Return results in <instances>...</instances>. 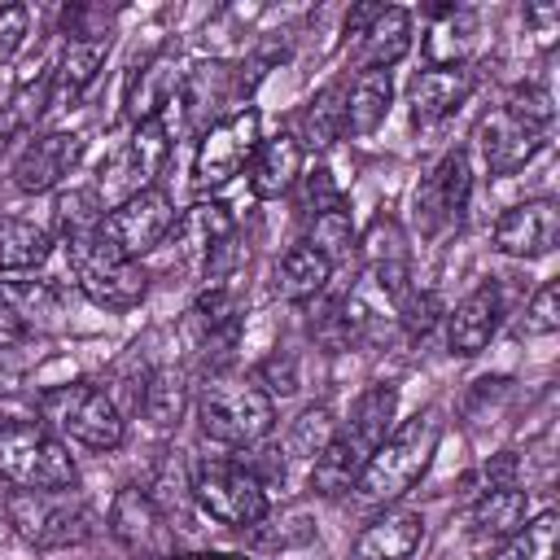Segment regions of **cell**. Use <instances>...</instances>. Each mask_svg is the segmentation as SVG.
<instances>
[{
    "instance_id": "cell-1",
    "label": "cell",
    "mask_w": 560,
    "mask_h": 560,
    "mask_svg": "<svg viewBox=\"0 0 560 560\" xmlns=\"http://www.w3.org/2000/svg\"><path fill=\"white\" fill-rule=\"evenodd\" d=\"M394 411H398V385L372 381V385L350 402V416L332 429V442L324 446V455H319L315 468H311V486H315L319 494H328V499L354 490L363 464H368L372 451L389 438Z\"/></svg>"
},
{
    "instance_id": "cell-2",
    "label": "cell",
    "mask_w": 560,
    "mask_h": 560,
    "mask_svg": "<svg viewBox=\"0 0 560 560\" xmlns=\"http://www.w3.org/2000/svg\"><path fill=\"white\" fill-rule=\"evenodd\" d=\"M438 442H442V420H438L433 407H424V411H416L411 420H402V424L372 451V459L363 464V472H359V481H354L359 499H363V503H381V508L398 503V499L424 477V468L433 464Z\"/></svg>"
},
{
    "instance_id": "cell-3",
    "label": "cell",
    "mask_w": 560,
    "mask_h": 560,
    "mask_svg": "<svg viewBox=\"0 0 560 560\" xmlns=\"http://www.w3.org/2000/svg\"><path fill=\"white\" fill-rule=\"evenodd\" d=\"M197 424L210 442L249 451L276 429V398L254 376L214 372L197 394Z\"/></svg>"
},
{
    "instance_id": "cell-4",
    "label": "cell",
    "mask_w": 560,
    "mask_h": 560,
    "mask_svg": "<svg viewBox=\"0 0 560 560\" xmlns=\"http://www.w3.org/2000/svg\"><path fill=\"white\" fill-rule=\"evenodd\" d=\"M39 424H48L61 442H79L96 455L122 446V411L114 394L92 381H66L39 394Z\"/></svg>"
},
{
    "instance_id": "cell-5",
    "label": "cell",
    "mask_w": 560,
    "mask_h": 560,
    "mask_svg": "<svg viewBox=\"0 0 560 560\" xmlns=\"http://www.w3.org/2000/svg\"><path fill=\"white\" fill-rule=\"evenodd\" d=\"M0 477L13 490H74L79 464L48 424L4 420L0 424Z\"/></svg>"
},
{
    "instance_id": "cell-6",
    "label": "cell",
    "mask_w": 560,
    "mask_h": 560,
    "mask_svg": "<svg viewBox=\"0 0 560 560\" xmlns=\"http://www.w3.org/2000/svg\"><path fill=\"white\" fill-rule=\"evenodd\" d=\"M188 494L192 503L232 529H249L267 516L271 499L262 490V481L245 468V459H228V455H201L188 468Z\"/></svg>"
},
{
    "instance_id": "cell-7",
    "label": "cell",
    "mask_w": 560,
    "mask_h": 560,
    "mask_svg": "<svg viewBox=\"0 0 560 560\" xmlns=\"http://www.w3.org/2000/svg\"><path fill=\"white\" fill-rule=\"evenodd\" d=\"M4 516H9L13 534L22 542H31L35 551L79 547L96 529L92 508L70 490H9L4 494Z\"/></svg>"
},
{
    "instance_id": "cell-8",
    "label": "cell",
    "mask_w": 560,
    "mask_h": 560,
    "mask_svg": "<svg viewBox=\"0 0 560 560\" xmlns=\"http://www.w3.org/2000/svg\"><path fill=\"white\" fill-rule=\"evenodd\" d=\"M66 254H70V276H74L79 293L92 306H101V311H131V306L144 302L149 271L136 258L114 254L96 232L66 241Z\"/></svg>"
},
{
    "instance_id": "cell-9",
    "label": "cell",
    "mask_w": 560,
    "mask_h": 560,
    "mask_svg": "<svg viewBox=\"0 0 560 560\" xmlns=\"http://www.w3.org/2000/svg\"><path fill=\"white\" fill-rule=\"evenodd\" d=\"M258 144H262V118H258L254 105L214 118V122L201 131V140H197V158H192V179H197V188L214 192V188H223L228 179H236V175L249 166V158H254Z\"/></svg>"
},
{
    "instance_id": "cell-10",
    "label": "cell",
    "mask_w": 560,
    "mask_h": 560,
    "mask_svg": "<svg viewBox=\"0 0 560 560\" xmlns=\"http://www.w3.org/2000/svg\"><path fill=\"white\" fill-rule=\"evenodd\" d=\"M175 228V206L162 188H140L131 197H122L118 206H109L96 223V236L122 254V258H144L149 249H158Z\"/></svg>"
},
{
    "instance_id": "cell-11",
    "label": "cell",
    "mask_w": 560,
    "mask_h": 560,
    "mask_svg": "<svg viewBox=\"0 0 560 560\" xmlns=\"http://www.w3.org/2000/svg\"><path fill=\"white\" fill-rule=\"evenodd\" d=\"M468 192H472V171H468V149H446L438 158V166L420 179L416 188V219L420 228L433 236V232H446V228H459L464 223V210H468Z\"/></svg>"
},
{
    "instance_id": "cell-12",
    "label": "cell",
    "mask_w": 560,
    "mask_h": 560,
    "mask_svg": "<svg viewBox=\"0 0 560 560\" xmlns=\"http://www.w3.org/2000/svg\"><path fill=\"white\" fill-rule=\"evenodd\" d=\"M109 534L136 560H166L171 556V525L158 499L140 486H122L109 503Z\"/></svg>"
},
{
    "instance_id": "cell-13",
    "label": "cell",
    "mask_w": 560,
    "mask_h": 560,
    "mask_svg": "<svg viewBox=\"0 0 560 560\" xmlns=\"http://www.w3.org/2000/svg\"><path fill=\"white\" fill-rule=\"evenodd\" d=\"M551 131L534 127L529 118H521L516 109L499 105L490 109L481 122H477V149H481V162L490 166V175H516L521 166H529L542 144H547Z\"/></svg>"
},
{
    "instance_id": "cell-14",
    "label": "cell",
    "mask_w": 560,
    "mask_h": 560,
    "mask_svg": "<svg viewBox=\"0 0 560 560\" xmlns=\"http://www.w3.org/2000/svg\"><path fill=\"white\" fill-rule=\"evenodd\" d=\"M490 241L499 254H512V258H547L560 241V206L551 197L516 201L494 219Z\"/></svg>"
},
{
    "instance_id": "cell-15",
    "label": "cell",
    "mask_w": 560,
    "mask_h": 560,
    "mask_svg": "<svg viewBox=\"0 0 560 560\" xmlns=\"http://www.w3.org/2000/svg\"><path fill=\"white\" fill-rule=\"evenodd\" d=\"M499 319H503V293L494 280H481L472 284L455 311H446V350L459 354V359H472L490 346V337L499 332Z\"/></svg>"
},
{
    "instance_id": "cell-16",
    "label": "cell",
    "mask_w": 560,
    "mask_h": 560,
    "mask_svg": "<svg viewBox=\"0 0 560 560\" xmlns=\"http://www.w3.org/2000/svg\"><path fill=\"white\" fill-rule=\"evenodd\" d=\"M83 158V136L74 131H44L26 140V149L13 162V184L22 192H52Z\"/></svg>"
},
{
    "instance_id": "cell-17",
    "label": "cell",
    "mask_w": 560,
    "mask_h": 560,
    "mask_svg": "<svg viewBox=\"0 0 560 560\" xmlns=\"http://www.w3.org/2000/svg\"><path fill=\"white\" fill-rule=\"evenodd\" d=\"M354 249L363 254L368 276L376 280V289H381L394 306L416 289V284H411V254H407L402 228H398L394 219L376 214V219H372V228H368V236H363V245H354Z\"/></svg>"
},
{
    "instance_id": "cell-18",
    "label": "cell",
    "mask_w": 560,
    "mask_h": 560,
    "mask_svg": "<svg viewBox=\"0 0 560 560\" xmlns=\"http://www.w3.org/2000/svg\"><path fill=\"white\" fill-rule=\"evenodd\" d=\"M420 542H424V516L416 508L389 503L381 516H372L359 529L350 560H411Z\"/></svg>"
},
{
    "instance_id": "cell-19",
    "label": "cell",
    "mask_w": 560,
    "mask_h": 560,
    "mask_svg": "<svg viewBox=\"0 0 560 560\" xmlns=\"http://www.w3.org/2000/svg\"><path fill=\"white\" fill-rule=\"evenodd\" d=\"M472 92V70L468 66H429L411 79V122L416 127H433L446 114H455Z\"/></svg>"
},
{
    "instance_id": "cell-20",
    "label": "cell",
    "mask_w": 560,
    "mask_h": 560,
    "mask_svg": "<svg viewBox=\"0 0 560 560\" xmlns=\"http://www.w3.org/2000/svg\"><path fill=\"white\" fill-rule=\"evenodd\" d=\"M529 521V494L521 486H490L468 512L472 547H503Z\"/></svg>"
},
{
    "instance_id": "cell-21",
    "label": "cell",
    "mask_w": 560,
    "mask_h": 560,
    "mask_svg": "<svg viewBox=\"0 0 560 560\" xmlns=\"http://www.w3.org/2000/svg\"><path fill=\"white\" fill-rule=\"evenodd\" d=\"M302 144L293 140V131H280L271 140H262L249 158V192L258 201H276L284 192H293V184L302 179Z\"/></svg>"
},
{
    "instance_id": "cell-22",
    "label": "cell",
    "mask_w": 560,
    "mask_h": 560,
    "mask_svg": "<svg viewBox=\"0 0 560 560\" xmlns=\"http://www.w3.org/2000/svg\"><path fill=\"white\" fill-rule=\"evenodd\" d=\"M341 136H346V79H332V83H324V88L302 105L293 140L302 144V153H306V149L324 153V149H332Z\"/></svg>"
},
{
    "instance_id": "cell-23",
    "label": "cell",
    "mask_w": 560,
    "mask_h": 560,
    "mask_svg": "<svg viewBox=\"0 0 560 560\" xmlns=\"http://www.w3.org/2000/svg\"><path fill=\"white\" fill-rule=\"evenodd\" d=\"M232 232H236V223H232V210H228L223 201H192V206L175 219L171 241H175V254H179V258H201V262H206V254H210L214 245H223Z\"/></svg>"
},
{
    "instance_id": "cell-24",
    "label": "cell",
    "mask_w": 560,
    "mask_h": 560,
    "mask_svg": "<svg viewBox=\"0 0 560 560\" xmlns=\"http://www.w3.org/2000/svg\"><path fill=\"white\" fill-rule=\"evenodd\" d=\"M411 52V13L402 4H381L372 26L359 35V70H389Z\"/></svg>"
},
{
    "instance_id": "cell-25",
    "label": "cell",
    "mask_w": 560,
    "mask_h": 560,
    "mask_svg": "<svg viewBox=\"0 0 560 560\" xmlns=\"http://www.w3.org/2000/svg\"><path fill=\"white\" fill-rule=\"evenodd\" d=\"M105 48H109V39H70L66 44V52H61V61L52 70L48 109H66L88 92V83L96 79L101 61H105Z\"/></svg>"
},
{
    "instance_id": "cell-26",
    "label": "cell",
    "mask_w": 560,
    "mask_h": 560,
    "mask_svg": "<svg viewBox=\"0 0 560 560\" xmlns=\"http://www.w3.org/2000/svg\"><path fill=\"white\" fill-rule=\"evenodd\" d=\"M394 105V79L389 70H359L346 83V131L350 136H372Z\"/></svg>"
},
{
    "instance_id": "cell-27",
    "label": "cell",
    "mask_w": 560,
    "mask_h": 560,
    "mask_svg": "<svg viewBox=\"0 0 560 560\" xmlns=\"http://www.w3.org/2000/svg\"><path fill=\"white\" fill-rule=\"evenodd\" d=\"M328 280H332V262L306 241L284 249V258L276 262V293L284 302H315L328 289Z\"/></svg>"
},
{
    "instance_id": "cell-28",
    "label": "cell",
    "mask_w": 560,
    "mask_h": 560,
    "mask_svg": "<svg viewBox=\"0 0 560 560\" xmlns=\"http://www.w3.org/2000/svg\"><path fill=\"white\" fill-rule=\"evenodd\" d=\"M179 96V70L171 66V57H153L140 66V74L127 88V118L131 122H149L162 118Z\"/></svg>"
},
{
    "instance_id": "cell-29",
    "label": "cell",
    "mask_w": 560,
    "mask_h": 560,
    "mask_svg": "<svg viewBox=\"0 0 560 560\" xmlns=\"http://www.w3.org/2000/svg\"><path fill=\"white\" fill-rule=\"evenodd\" d=\"M477 44V13L464 4H446L438 9L429 35H424V57L429 66H464V57Z\"/></svg>"
},
{
    "instance_id": "cell-30",
    "label": "cell",
    "mask_w": 560,
    "mask_h": 560,
    "mask_svg": "<svg viewBox=\"0 0 560 560\" xmlns=\"http://www.w3.org/2000/svg\"><path fill=\"white\" fill-rule=\"evenodd\" d=\"M52 254V232L18 219V214H0V271H35L44 267Z\"/></svg>"
},
{
    "instance_id": "cell-31",
    "label": "cell",
    "mask_w": 560,
    "mask_h": 560,
    "mask_svg": "<svg viewBox=\"0 0 560 560\" xmlns=\"http://www.w3.org/2000/svg\"><path fill=\"white\" fill-rule=\"evenodd\" d=\"M166 153H171V127H166V118L136 122V136L127 140V153L118 158V166L131 171V192L153 188V175L166 166Z\"/></svg>"
},
{
    "instance_id": "cell-32",
    "label": "cell",
    "mask_w": 560,
    "mask_h": 560,
    "mask_svg": "<svg viewBox=\"0 0 560 560\" xmlns=\"http://www.w3.org/2000/svg\"><path fill=\"white\" fill-rule=\"evenodd\" d=\"M140 411L153 429H175L179 416L188 411V376L179 368H153L144 376V394H140Z\"/></svg>"
},
{
    "instance_id": "cell-33",
    "label": "cell",
    "mask_w": 560,
    "mask_h": 560,
    "mask_svg": "<svg viewBox=\"0 0 560 560\" xmlns=\"http://www.w3.org/2000/svg\"><path fill=\"white\" fill-rule=\"evenodd\" d=\"M332 429H337V416L319 402V407H306L293 424H289V433H284V446H280V455H284V468H306V477H311V468H315V459L324 455V446L332 442Z\"/></svg>"
},
{
    "instance_id": "cell-34",
    "label": "cell",
    "mask_w": 560,
    "mask_h": 560,
    "mask_svg": "<svg viewBox=\"0 0 560 560\" xmlns=\"http://www.w3.org/2000/svg\"><path fill=\"white\" fill-rule=\"evenodd\" d=\"M223 96H228V66L210 61V66H197L192 74L179 79V96H175V105H184L188 122L206 131V118L214 114V105H223Z\"/></svg>"
},
{
    "instance_id": "cell-35",
    "label": "cell",
    "mask_w": 560,
    "mask_h": 560,
    "mask_svg": "<svg viewBox=\"0 0 560 560\" xmlns=\"http://www.w3.org/2000/svg\"><path fill=\"white\" fill-rule=\"evenodd\" d=\"M306 245H315V249L332 262V271H337V262H350V254H354V228H350V210H346V201L311 219V236H306Z\"/></svg>"
},
{
    "instance_id": "cell-36",
    "label": "cell",
    "mask_w": 560,
    "mask_h": 560,
    "mask_svg": "<svg viewBox=\"0 0 560 560\" xmlns=\"http://www.w3.org/2000/svg\"><path fill=\"white\" fill-rule=\"evenodd\" d=\"M101 214H105V206H101V192L96 188H70V192L57 197V232L66 241L96 232Z\"/></svg>"
},
{
    "instance_id": "cell-37",
    "label": "cell",
    "mask_w": 560,
    "mask_h": 560,
    "mask_svg": "<svg viewBox=\"0 0 560 560\" xmlns=\"http://www.w3.org/2000/svg\"><path fill=\"white\" fill-rule=\"evenodd\" d=\"M499 560H556V512H538L525 521L508 542Z\"/></svg>"
},
{
    "instance_id": "cell-38",
    "label": "cell",
    "mask_w": 560,
    "mask_h": 560,
    "mask_svg": "<svg viewBox=\"0 0 560 560\" xmlns=\"http://www.w3.org/2000/svg\"><path fill=\"white\" fill-rule=\"evenodd\" d=\"M48 92H52V70H48V74H39L35 83H22V88H18V96L9 101L4 118H0V131H4V136L26 131V127L48 109Z\"/></svg>"
},
{
    "instance_id": "cell-39",
    "label": "cell",
    "mask_w": 560,
    "mask_h": 560,
    "mask_svg": "<svg viewBox=\"0 0 560 560\" xmlns=\"http://www.w3.org/2000/svg\"><path fill=\"white\" fill-rule=\"evenodd\" d=\"M525 337H551L560 328V280H542L525 306Z\"/></svg>"
},
{
    "instance_id": "cell-40",
    "label": "cell",
    "mask_w": 560,
    "mask_h": 560,
    "mask_svg": "<svg viewBox=\"0 0 560 560\" xmlns=\"http://www.w3.org/2000/svg\"><path fill=\"white\" fill-rule=\"evenodd\" d=\"M298 184H302V188H298V210H302L306 219H315V214H324V210H332V206L346 201L328 171H311V175H302Z\"/></svg>"
},
{
    "instance_id": "cell-41",
    "label": "cell",
    "mask_w": 560,
    "mask_h": 560,
    "mask_svg": "<svg viewBox=\"0 0 560 560\" xmlns=\"http://www.w3.org/2000/svg\"><path fill=\"white\" fill-rule=\"evenodd\" d=\"M442 315H446V311H442L438 293H420V289H411V293L398 302V319H402L407 337H424Z\"/></svg>"
},
{
    "instance_id": "cell-42",
    "label": "cell",
    "mask_w": 560,
    "mask_h": 560,
    "mask_svg": "<svg viewBox=\"0 0 560 560\" xmlns=\"http://www.w3.org/2000/svg\"><path fill=\"white\" fill-rule=\"evenodd\" d=\"M271 398L276 394H293L298 389V363H293V354H271L262 368H258V376H254Z\"/></svg>"
},
{
    "instance_id": "cell-43",
    "label": "cell",
    "mask_w": 560,
    "mask_h": 560,
    "mask_svg": "<svg viewBox=\"0 0 560 560\" xmlns=\"http://www.w3.org/2000/svg\"><path fill=\"white\" fill-rule=\"evenodd\" d=\"M26 4H0V57H13L26 44Z\"/></svg>"
},
{
    "instance_id": "cell-44",
    "label": "cell",
    "mask_w": 560,
    "mask_h": 560,
    "mask_svg": "<svg viewBox=\"0 0 560 560\" xmlns=\"http://www.w3.org/2000/svg\"><path fill=\"white\" fill-rule=\"evenodd\" d=\"M525 18H529V26H534L542 39H551V35L560 31V4H556V0H534V4H525Z\"/></svg>"
},
{
    "instance_id": "cell-45",
    "label": "cell",
    "mask_w": 560,
    "mask_h": 560,
    "mask_svg": "<svg viewBox=\"0 0 560 560\" xmlns=\"http://www.w3.org/2000/svg\"><path fill=\"white\" fill-rule=\"evenodd\" d=\"M376 13H381V0H363V4H354V9L346 13V35H354V39H359V35L372 26V18H376Z\"/></svg>"
},
{
    "instance_id": "cell-46",
    "label": "cell",
    "mask_w": 560,
    "mask_h": 560,
    "mask_svg": "<svg viewBox=\"0 0 560 560\" xmlns=\"http://www.w3.org/2000/svg\"><path fill=\"white\" fill-rule=\"evenodd\" d=\"M166 560H249V556H236V551H171Z\"/></svg>"
},
{
    "instance_id": "cell-47",
    "label": "cell",
    "mask_w": 560,
    "mask_h": 560,
    "mask_svg": "<svg viewBox=\"0 0 560 560\" xmlns=\"http://www.w3.org/2000/svg\"><path fill=\"white\" fill-rule=\"evenodd\" d=\"M13 385H18V368H13V363L0 354V394H9Z\"/></svg>"
}]
</instances>
